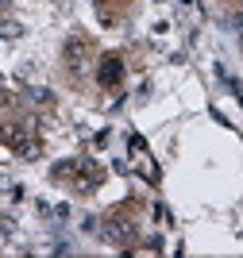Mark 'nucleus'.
I'll use <instances>...</instances> for the list:
<instances>
[{"mask_svg":"<svg viewBox=\"0 0 243 258\" xmlns=\"http://www.w3.org/2000/svg\"><path fill=\"white\" fill-rule=\"evenodd\" d=\"M105 239H108V243H116V247H127V243H135V227L116 216V220H108V224H105Z\"/></svg>","mask_w":243,"mask_h":258,"instance_id":"f257e3e1","label":"nucleus"},{"mask_svg":"<svg viewBox=\"0 0 243 258\" xmlns=\"http://www.w3.org/2000/svg\"><path fill=\"white\" fill-rule=\"evenodd\" d=\"M235 93H239V89H235ZM239 97H243V93H239Z\"/></svg>","mask_w":243,"mask_h":258,"instance_id":"20e7f679","label":"nucleus"},{"mask_svg":"<svg viewBox=\"0 0 243 258\" xmlns=\"http://www.w3.org/2000/svg\"><path fill=\"white\" fill-rule=\"evenodd\" d=\"M120 77H124V62L116 54H105V62H101V85H116Z\"/></svg>","mask_w":243,"mask_h":258,"instance_id":"f03ea898","label":"nucleus"},{"mask_svg":"<svg viewBox=\"0 0 243 258\" xmlns=\"http://www.w3.org/2000/svg\"><path fill=\"white\" fill-rule=\"evenodd\" d=\"M235 27H239V35H243V16H239V20H235Z\"/></svg>","mask_w":243,"mask_h":258,"instance_id":"7ed1b4c3","label":"nucleus"}]
</instances>
